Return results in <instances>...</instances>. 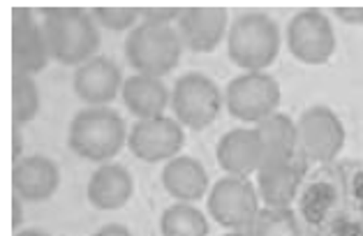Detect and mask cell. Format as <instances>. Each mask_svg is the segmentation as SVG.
<instances>
[{"instance_id":"20","label":"cell","mask_w":363,"mask_h":236,"mask_svg":"<svg viewBox=\"0 0 363 236\" xmlns=\"http://www.w3.org/2000/svg\"><path fill=\"white\" fill-rule=\"evenodd\" d=\"M255 130L262 142L264 164L296 160V153H298L296 120H291L287 113H282V111L271 113L269 118L259 120V123L255 125Z\"/></svg>"},{"instance_id":"25","label":"cell","mask_w":363,"mask_h":236,"mask_svg":"<svg viewBox=\"0 0 363 236\" xmlns=\"http://www.w3.org/2000/svg\"><path fill=\"white\" fill-rule=\"evenodd\" d=\"M179 16L181 7H139V19L148 26H172Z\"/></svg>"},{"instance_id":"14","label":"cell","mask_w":363,"mask_h":236,"mask_svg":"<svg viewBox=\"0 0 363 236\" xmlns=\"http://www.w3.org/2000/svg\"><path fill=\"white\" fill-rule=\"evenodd\" d=\"M60 186V169L44 155H28L12 162V192L23 202L40 204L56 195Z\"/></svg>"},{"instance_id":"31","label":"cell","mask_w":363,"mask_h":236,"mask_svg":"<svg viewBox=\"0 0 363 236\" xmlns=\"http://www.w3.org/2000/svg\"><path fill=\"white\" fill-rule=\"evenodd\" d=\"M223 236H247V232H245V230H238V232H227V234H223Z\"/></svg>"},{"instance_id":"22","label":"cell","mask_w":363,"mask_h":236,"mask_svg":"<svg viewBox=\"0 0 363 236\" xmlns=\"http://www.w3.org/2000/svg\"><path fill=\"white\" fill-rule=\"evenodd\" d=\"M247 236H301L296 213L289 208L264 206L247 227Z\"/></svg>"},{"instance_id":"6","label":"cell","mask_w":363,"mask_h":236,"mask_svg":"<svg viewBox=\"0 0 363 236\" xmlns=\"http://www.w3.org/2000/svg\"><path fill=\"white\" fill-rule=\"evenodd\" d=\"M282 100L278 79L269 72H243L225 89V104L234 118L243 123H259L276 113Z\"/></svg>"},{"instance_id":"12","label":"cell","mask_w":363,"mask_h":236,"mask_svg":"<svg viewBox=\"0 0 363 236\" xmlns=\"http://www.w3.org/2000/svg\"><path fill=\"white\" fill-rule=\"evenodd\" d=\"M229 12L225 7H183L179 16V38L185 49L208 54L229 33Z\"/></svg>"},{"instance_id":"7","label":"cell","mask_w":363,"mask_h":236,"mask_svg":"<svg viewBox=\"0 0 363 236\" xmlns=\"http://www.w3.org/2000/svg\"><path fill=\"white\" fill-rule=\"evenodd\" d=\"M259 195L250 179L243 176H223L208 190V213L211 218L225 227L227 232L247 230L255 215L259 213Z\"/></svg>"},{"instance_id":"15","label":"cell","mask_w":363,"mask_h":236,"mask_svg":"<svg viewBox=\"0 0 363 236\" xmlns=\"http://www.w3.org/2000/svg\"><path fill=\"white\" fill-rule=\"evenodd\" d=\"M218 164L229 176L250 179L264 164L262 142L255 128H234L223 135L216 148Z\"/></svg>"},{"instance_id":"1","label":"cell","mask_w":363,"mask_h":236,"mask_svg":"<svg viewBox=\"0 0 363 236\" xmlns=\"http://www.w3.org/2000/svg\"><path fill=\"white\" fill-rule=\"evenodd\" d=\"M42 28L51 60L60 65L82 67L100 51V26L84 7H47L42 10Z\"/></svg>"},{"instance_id":"8","label":"cell","mask_w":363,"mask_h":236,"mask_svg":"<svg viewBox=\"0 0 363 236\" xmlns=\"http://www.w3.org/2000/svg\"><path fill=\"white\" fill-rule=\"evenodd\" d=\"M289 54L306 65H324L335 54V30L331 19L317 7L291 16L287 26Z\"/></svg>"},{"instance_id":"13","label":"cell","mask_w":363,"mask_h":236,"mask_svg":"<svg viewBox=\"0 0 363 236\" xmlns=\"http://www.w3.org/2000/svg\"><path fill=\"white\" fill-rule=\"evenodd\" d=\"M123 82L125 79L121 74V67L111 58L97 54L82 67H77L72 89L86 107H109L121 95Z\"/></svg>"},{"instance_id":"9","label":"cell","mask_w":363,"mask_h":236,"mask_svg":"<svg viewBox=\"0 0 363 236\" xmlns=\"http://www.w3.org/2000/svg\"><path fill=\"white\" fill-rule=\"evenodd\" d=\"M298 151L310 162H333L345 146V125L331 107H310L296 120Z\"/></svg>"},{"instance_id":"2","label":"cell","mask_w":363,"mask_h":236,"mask_svg":"<svg viewBox=\"0 0 363 236\" xmlns=\"http://www.w3.org/2000/svg\"><path fill=\"white\" fill-rule=\"evenodd\" d=\"M128 125L109 107H86L74 113L67 133V146L88 162H111L128 146Z\"/></svg>"},{"instance_id":"23","label":"cell","mask_w":363,"mask_h":236,"mask_svg":"<svg viewBox=\"0 0 363 236\" xmlns=\"http://www.w3.org/2000/svg\"><path fill=\"white\" fill-rule=\"evenodd\" d=\"M42 100L35 79L28 74H12V123L26 125L40 113Z\"/></svg>"},{"instance_id":"11","label":"cell","mask_w":363,"mask_h":236,"mask_svg":"<svg viewBox=\"0 0 363 236\" xmlns=\"http://www.w3.org/2000/svg\"><path fill=\"white\" fill-rule=\"evenodd\" d=\"M51 60L42 21L28 7L12 10V74H38Z\"/></svg>"},{"instance_id":"28","label":"cell","mask_w":363,"mask_h":236,"mask_svg":"<svg viewBox=\"0 0 363 236\" xmlns=\"http://www.w3.org/2000/svg\"><path fill=\"white\" fill-rule=\"evenodd\" d=\"M21 151H23V137H21V125L12 123V162L21 160Z\"/></svg>"},{"instance_id":"29","label":"cell","mask_w":363,"mask_h":236,"mask_svg":"<svg viewBox=\"0 0 363 236\" xmlns=\"http://www.w3.org/2000/svg\"><path fill=\"white\" fill-rule=\"evenodd\" d=\"M23 199L21 197H16L14 192H12V230L16 232L21 227L23 223Z\"/></svg>"},{"instance_id":"17","label":"cell","mask_w":363,"mask_h":236,"mask_svg":"<svg viewBox=\"0 0 363 236\" xmlns=\"http://www.w3.org/2000/svg\"><path fill=\"white\" fill-rule=\"evenodd\" d=\"M257 195L267 206L289 208L303 181V167L296 160L289 162H267L255 174Z\"/></svg>"},{"instance_id":"5","label":"cell","mask_w":363,"mask_h":236,"mask_svg":"<svg viewBox=\"0 0 363 236\" xmlns=\"http://www.w3.org/2000/svg\"><path fill=\"white\" fill-rule=\"evenodd\" d=\"M225 95L211 77L201 72H188L176 79L172 89V111L183 128L203 130L216 123Z\"/></svg>"},{"instance_id":"3","label":"cell","mask_w":363,"mask_h":236,"mask_svg":"<svg viewBox=\"0 0 363 236\" xmlns=\"http://www.w3.org/2000/svg\"><path fill=\"white\" fill-rule=\"evenodd\" d=\"M229 60L245 72H264L278 60L280 28L264 12H243L227 33Z\"/></svg>"},{"instance_id":"18","label":"cell","mask_w":363,"mask_h":236,"mask_svg":"<svg viewBox=\"0 0 363 236\" xmlns=\"http://www.w3.org/2000/svg\"><path fill=\"white\" fill-rule=\"evenodd\" d=\"M121 98L137 120H148L164 116V109L172 104V91L157 77L132 74L123 82Z\"/></svg>"},{"instance_id":"10","label":"cell","mask_w":363,"mask_h":236,"mask_svg":"<svg viewBox=\"0 0 363 236\" xmlns=\"http://www.w3.org/2000/svg\"><path fill=\"white\" fill-rule=\"evenodd\" d=\"M183 144V125L169 116L137 120L128 133V148L141 162H169L181 155Z\"/></svg>"},{"instance_id":"21","label":"cell","mask_w":363,"mask_h":236,"mask_svg":"<svg viewBox=\"0 0 363 236\" xmlns=\"http://www.w3.org/2000/svg\"><path fill=\"white\" fill-rule=\"evenodd\" d=\"M162 236H208V220L197 206L176 202L160 218Z\"/></svg>"},{"instance_id":"4","label":"cell","mask_w":363,"mask_h":236,"mask_svg":"<svg viewBox=\"0 0 363 236\" xmlns=\"http://www.w3.org/2000/svg\"><path fill=\"white\" fill-rule=\"evenodd\" d=\"M125 58L137 74H148L162 79L174 72L181 63L183 42L179 30L172 26H148L139 23L125 38Z\"/></svg>"},{"instance_id":"16","label":"cell","mask_w":363,"mask_h":236,"mask_svg":"<svg viewBox=\"0 0 363 236\" xmlns=\"http://www.w3.org/2000/svg\"><path fill=\"white\" fill-rule=\"evenodd\" d=\"M135 195V179L128 167L116 162L100 164L88 179L86 197L97 211H118Z\"/></svg>"},{"instance_id":"30","label":"cell","mask_w":363,"mask_h":236,"mask_svg":"<svg viewBox=\"0 0 363 236\" xmlns=\"http://www.w3.org/2000/svg\"><path fill=\"white\" fill-rule=\"evenodd\" d=\"M14 236H51V234L42 232V230H23V232H16Z\"/></svg>"},{"instance_id":"24","label":"cell","mask_w":363,"mask_h":236,"mask_svg":"<svg viewBox=\"0 0 363 236\" xmlns=\"http://www.w3.org/2000/svg\"><path fill=\"white\" fill-rule=\"evenodd\" d=\"M91 14L100 28L111 33H130L139 21V7H93Z\"/></svg>"},{"instance_id":"19","label":"cell","mask_w":363,"mask_h":236,"mask_svg":"<svg viewBox=\"0 0 363 236\" xmlns=\"http://www.w3.org/2000/svg\"><path fill=\"white\" fill-rule=\"evenodd\" d=\"M162 186L176 202L192 204L208 195L211 179L206 167L192 155H176L162 167Z\"/></svg>"},{"instance_id":"26","label":"cell","mask_w":363,"mask_h":236,"mask_svg":"<svg viewBox=\"0 0 363 236\" xmlns=\"http://www.w3.org/2000/svg\"><path fill=\"white\" fill-rule=\"evenodd\" d=\"M333 14L342 23L350 26H363V7H333Z\"/></svg>"},{"instance_id":"27","label":"cell","mask_w":363,"mask_h":236,"mask_svg":"<svg viewBox=\"0 0 363 236\" xmlns=\"http://www.w3.org/2000/svg\"><path fill=\"white\" fill-rule=\"evenodd\" d=\"M93 236H132V232L128 230L125 225H118V223H109V225H104L100 227Z\"/></svg>"}]
</instances>
